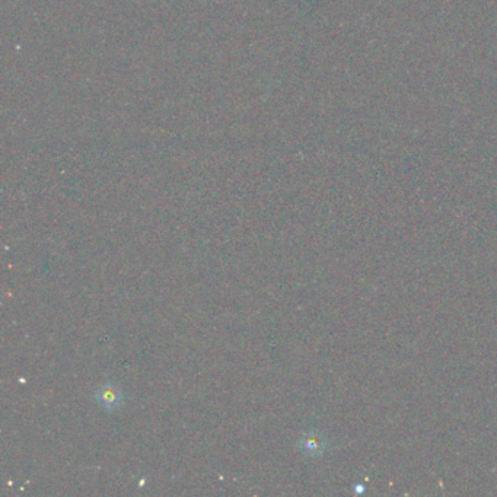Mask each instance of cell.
<instances>
[{
	"mask_svg": "<svg viewBox=\"0 0 497 497\" xmlns=\"http://www.w3.org/2000/svg\"><path fill=\"white\" fill-rule=\"evenodd\" d=\"M95 400L99 404L101 409H104L107 412H114L123 404V392L120 387L108 382V384L101 385L97 389Z\"/></svg>",
	"mask_w": 497,
	"mask_h": 497,
	"instance_id": "cell-1",
	"label": "cell"
},
{
	"mask_svg": "<svg viewBox=\"0 0 497 497\" xmlns=\"http://www.w3.org/2000/svg\"><path fill=\"white\" fill-rule=\"evenodd\" d=\"M299 448L307 456H320L327 448V439L321 432H305L299 439Z\"/></svg>",
	"mask_w": 497,
	"mask_h": 497,
	"instance_id": "cell-2",
	"label": "cell"
}]
</instances>
